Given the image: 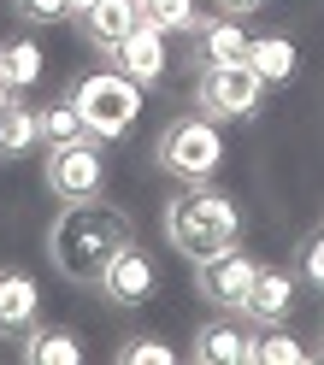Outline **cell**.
Instances as JSON below:
<instances>
[{
	"mask_svg": "<svg viewBox=\"0 0 324 365\" xmlns=\"http://www.w3.org/2000/svg\"><path fill=\"white\" fill-rule=\"evenodd\" d=\"M166 242L189 265L242 247V212H236V200L218 195V189H206V182H183V195L166 200Z\"/></svg>",
	"mask_w": 324,
	"mask_h": 365,
	"instance_id": "2",
	"label": "cell"
},
{
	"mask_svg": "<svg viewBox=\"0 0 324 365\" xmlns=\"http://www.w3.org/2000/svg\"><path fill=\"white\" fill-rule=\"evenodd\" d=\"M41 324V289L30 271H0V336H12V341H24L30 330Z\"/></svg>",
	"mask_w": 324,
	"mask_h": 365,
	"instance_id": "11",
	"label": "cell"
},
{
	"mask_svg": "<svg viewBox=\"0 0 324 365\" xmlns=\"http://www.w3.org/2000/svg\"><path fill=\"white\" fill-rule=\"evenodd\" d=\"M12 12L24 24H54V18H71V0H12Z\"/></svg>",
	"mask_w": 324,
	"mask_h": 365,
	"instance_id": "24",
	"label": "cell"
},
{
	"mask_svg": "<svg viewBox=\"0 0 324 365\" xmlns=\"http://www.w3.org/2000/svg\"><path fill=\"white\" fill-rule=\"evenodd\" d=\"M142 18L166 36H189V24L201 12H195V0H142Z\"/></svg>",
	"mask_w": 324,
	"mask_h": 365,
	"instance_id": "21",
	"label": "cell"
},
{
	"mask_svg": "<svg viewBox=\"0 0 324 365\" xmlns=\"http://www.w3.org/2000/svg\"><path fill=\"white\" fill-rule=\"evenodd\" d=\"M260 101H265V77L253 71L248 59H236V65H206L201 83H195V106L206 112V118H218V124L253 118Z\"/></svg>",
	"mask_w": 324,
	"mask_h": 365,
	"instance_id": "5",
	"label": "cell"
},
{
	"mask_svg": "<svg viewBox=\"0 0 324 365\" xmlns=\"http://www.w3.org/2000/svg\"><path fill=\"white\" fill-rule=\"evenodd\" d=\"M265 0H218V12H236V18H248V12H260Z\"/></svg>",
	"mask_w": 324,
	"mask_h": 365,
	"instance_id": "25",
	"label": "cell"
},
{
	"mask_svg": "<svg viewBox=\"0 0 324 365\" xmlns=\"http://www.w3.org/2000/svg\"><path fill=\"white\" fill-rule=\"evenodd\" d=\"M253 277H260V259L242 254V247H230V254H213V259H201V265H195L201 294H206L218 312H236V318H242V307H248Z\"/></svg>",
	"mask_w": 324,
	"mask_h": 365,
	"instance_id": "7",
	"label": "cell"
},
{
	"mask_svg": "<svg viewBox=\"0 0 324 365\" xmlns=\"http://www.w3.org/2000/svg\"><path fill=\"white\" fill-rule=\"evenodd\" d=\"M83 135H88V124H83V112H77L71 95L41 106V148H65V142H83Z\"/></svg>",
	"mask_w": 324,
	"mask_h": 365,
	"instance_id": "18",
	"label": "cell"
},
{
	"mask_svg": "<svg viewBox=\"0 0 324 365\" xmlns=\"http://www.w3.org/2000/svg\"><path fill=\"white\" fill-rule=\"evenodd\" d=\"M153 159L159 171L177 177V182H206L218 165H224V135H218V118L206 112H189V118H171L153 142Z\"/></svg>",
	"mask_w": 324,
	"mask_h": 365,
	"instance_id": "3",
	"label": "cell"
},
{
	"mask_svg": "<svg viewBox=\"0 0 324 365\" xmlns=\"http://www.w3.org/2000/svg\"><path fill=\"white\" fill-rule=\"evenodd\" d=\"M71 101L83 112V124L95 142H118V135L142 118V83H130L124 71H95L71 88Z\"/></svg>",
	"mask_w": 324,
	"mask_h": 365,
	"instance_id": "4",
	"label": "cell"
},
{
	"mask_svg": "<svg viewBox=\"0 0 324 365\" xmlns=\"http://www.w3.org/2000/svg\"><path fill=\"white\" fill-rule=\"evenodd\" d=\"M248 65L265 77V88H283L300 71V48H295L289 36H253L248 41Z\"/></svg>",
	"mask_w": 324,
	"mask_h": 365,
	"instance_id": "15",
	"label": "cell"
},
{
	"mask_svg": "<svg viewBox=\"0 0 324 365\" xmlns=\"http://www.w3.org/2000/svg\"><path fill=\"white\" fill-rule=\"evenodd\" d=\"M195 365H253V336L236 324V312L230 318H213V324L195 330Z\"/></svg>",
	"mask_w": 324,
	"mask_h": 365,
	"instance_id": "14",
	"label": "cell"
},
{
	"mask_svg": "<svg viewBox=\"0 0 324 365\" xmlns=\"http://www.w3.org/2000/svg\"><path fill=\"white\" fill-rule=\"evenodd\" d=\"M295 271H300V283H313V289L324 294V230H313L307 242H300V259H295Z\"/></svg>",
	"mask_w": 324,
	"mask_h": 365,
	"instance_id": "23",
	"label": "cell"
},
{
	"mask_svg": "<svg viewBox=\"0 0 324 365\" xmlns=\"http://www.w3.org/2000/svg\"><path fill=\"white\" fill-rule=\"evenodd\" d=\"M101 294H106V301L112 307H142V301H153V289H159V271H153V259L142 254V247H136V242H124L118 247V259H112L106 271H101V283H95Z\"/></svg>",
	"mask_w": 324,
	"mask_h": 365,
	"instance_id": "9",
	"label": "cell"
},
{
	"mask_svg": "<svg viewBox=\"0 0 324 365\" xmlns=\"http://www.w3.org/2000/svg\"><path fill=\"white\" fill-rule=\"evenodd\" d=\"M41 142V112H30L24 101L0 106V159H24Z\"/></svg>",
	"mask_w": 324,
	"mask_h": 365,
	"instance_id": "17",
	"label": "cell"
},
{
	"mask_svg": "<svg viewBox=\"0 0 324 365\" xmlns=\"http://www.w3.org/2000/svg\"><path fill=\"white\" fill-rule=\"evenodd\" d=\"M106 59H112V71H124L130 83H142V88H153L159 77L171 71V53H166V30H153L148 18H142V24H136V30H130V36H124V41H118V48H112Z\"/></svg>",
	"mask_w": 324,
	"mask_h": 365,
	"instance_id": "10",
	"label": "cell"
},
{
	"mask_svg": "<svg viewBox=\"0 0 324 365\" xmlns=\"http://www.w3.org/2000/svg\"><path fill=\"white\" fill-rule=\"evenodd\" d=\"M0 77H6L12 88H30V83H41V48H36L30 36L0 41Z\"/></svg>",
	"mask_w": 324,
	"mask_h": 365,
	"instance_id": "19",
	"label": "cell"
},
{
	"mask_svg": "<svg viewBox=\"0 0 324 365\" xmlns=\"http://www.w3.org/2000/svg\"><path fill=\"white\" fill-rule=\"evenodd\" d=\"M12 101H18V88H12L6 77H0V106H12Z\"/></svg>",
	"mask_w": 324,
	"mask_h": 365,
	"instance_id": "26",
	"label": "cell"
},
{
	"mask_svg": "<svg viewBox=\"0 0 324 365\" xmlns=\"http://www.w3.org/2000/svg\"><path fill=\"white\" fill-rule=\"evenodd\" d=\"M41 182H48V195H54V200H95V195L106 189V159H101V142H95V135H83V142L48 148Z\"/></svg>",
	"mask_w": 324,
	"mask_h": 365,
	"instance_id": "6",
	"label": "cell"
},
{
	"mask_svg": "<svg viewBox=\"0 0 324 365\" xmlns=\"http://www.w3.org/2000/svg\"><path fill=\"white\" fill-rule=\"evenodd\" d=\"M253 365H307V348L289 330L260 324V336H253Z\"/></svg>",
	"mask_w": 324,
	"mask_h": 365,
	"instance_id": "20",
	"label": "cell"
},
{
	"mask_svg": "<svg viewBox=\"0 0 324 365\" xmlns=\"http://www.w3.org/2000/svg\"><path fill=\"white\" fill-rule=\"evenodd\" d=\"M83 6H88V0H71V18H77V12H83Z\"/></svg>",
	"mask_w": 324,
	"mask_h": 365,
	"instance_id": "27",
	"label": "cell"
},
{
	"mask_svg": "<svg viewBox=\"0 0 324 365\" xmlns=\"http://www.w3.org/2000/svg\"><path fill=\"white\" fill-rule=\"evenodd\" d=\"M118 365H177L171 341H153V336H130L118 348Z\"/></svg>",
	"mask_w": 324,
	"mask_h": 365,
	"instance_id": "22",
	"label": "cell"
},
{
	"mask_svg": "<svg viewBox=\"0 0 324 365\" xmlns=\"http://www.w3.org/2000/svg\"><path fill=\"white\" fill-rule=\"evenodd\" d=\"M24 365H83V341L71 330H54V324H36L24 336Z\"/></svg>",
	"mask_w": 324,
	"mask_h": 365,
	"instance_id": "16",
	"label": "cell"
},
{
	"mask_svg": "<svg viewBox=\"0 0 324 365\" xmlns=\"http://www.w3.org/2000/svg\"><path fill=\"white\" fill-rule=\"evenodd\" d=\"M295 289H300L295 271H283V265H260V277H253V289H248L242 318H248V324H283L289 307H295Z\"/></svg>",
	"mask_w": 324,
	"mask_h": 365,
	"instance_id": "13",
	"label": "cell"
},
{
	"mask_svg": "<svg viewBox=\"0 0 324 365\" xmlns=\"http://www.w3.org/2000/svg\"><path fill=\"white\" fill-rule=\"evenodd\" d=\"M136 24H142V0H88L77 12V30L88 36V48H101V53H112Z\"/></svg>",
	"mask_w": 324,
	"mask_h": 365,
	"instance_id": "12",
	"label": "cell"
},
{
	"mask_svg": "<svg viewBox=\"0 0 324 365\" xmlns=\"http://www.w3.org/2000/svg\"><path fill=\"white\" fill-rule=\"evenodd\" d=\"M248 30H242V18L236 12H213V18H195L189 24V59H195V71H206V65H236L248 59Z\"/></svg>",
	"mask_w": 324,
	"mask_h": 365,
	"instance_id": "8",
	"label": "cell"
},
{
	"mask_svg": "<svg viewBox=\"0 0 324 365\" xmlns=\"http://www.w3.org/2000/svg\"><path fill=\"white\" fill-rule=\"evenodd\" d=\"M124 242H130V218L101 195L95 200H65V212L48 224V259L71 283H101V271L118 259Z\"/></svg>",
	"mask_w": 324,
	"mask_h": 365,
	"instance_id": "1",
	"label": "cell"
}]
</instances>
